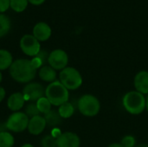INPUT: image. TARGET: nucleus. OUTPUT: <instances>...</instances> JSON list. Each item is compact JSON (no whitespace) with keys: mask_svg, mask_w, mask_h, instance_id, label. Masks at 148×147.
Instances as JSON below:
<instances>
[{"mask_svg":"<svg viewBox=\"0 0 148 147\" xmlns=\"http://www.w3.org/2000/svg\"><path fill=\"white\" fill-rule=\"evenodd\" d=\"M80 144L79 136L71 132L63 133L56 139L57 147H80Z\"/></svg>","mask_w":148,"mask_h":147,"instance_id":"obj_10","label":"nucleus"},{"mask_svg":"<svg viewBox=\"0 0 148 147\" xmlns=\"http://www.w3.org/2000/svg\"><path fill=\"white\" fill-rule=\"evenodd\" d=\"M44 119H45L46 124L51 127H56L59 126L62 120V118L59 114L58 111H56V110H50L49 113L44 114Z\"/></svg>","mask_w":148,"mask_h":147,"instance_id":"obj_16","label":"nucleus"},{"mask_svg":"<svg viewBox=\"0 0 148 147\" xmlns=\"http://www.w3.org/2000/svg\"><path fill=\"white\" fill-rule=\"evenodd\" d=\"M4 97H5V90L3 88L0 87V102L4 99Z\"/></svg>","mask_w":148,"mask_h":147,"instance_id":"obj_29","label":"nucleus"},{"mask_svg":"<svg viewBox=\"0 0 148 147\" xmlns=\"http://www.w3.org/2000/svg\"><path fill=\"white\" fill-rule=\"evenodd\" d=\"M25 99L24 96L23 94V93H14L12 94L7 101V106L8 107L13 111V112H17L19 111L24 105L25 102Z\"/></svg>","mask_w":148,"mask_h":147,"instance_id":"obj_14","label":"nucleus"},{"mask_svg":"<svg viewBox=\"0 0 148 147\" xmlns=\"http://www.w3.org/2000/svg\"><path fill=\"white\" fill-rule=\"evenodd\" d=\"M36 105H37V107H38L41 113L46 114L47 113H49L51 110L52 105L46 97H42V98L39 99L36 101Z\"/></svg>","mask_w":148,"mask_h":147,"instance_id":"obj_22","label":"nucleus"},{"mask_svg":"<svg viewBox=\"0 0 148 147\" xmlns=\"http://www.w3.org/2000/svg\"><path fill=\"white\" fill-rule=\"evenodd\" d=\"M31 61V62H32V64H33V66L37 69V68H42V66L43 65V62H42V61L40 59V58H38L37 56H35L32 60H30Z\"/></svg>","mask_w":148,"mask_h":147,"instance_id":"obj_27","label":"nucleus"},{"mask_svg":"<svg viewBox=\"0 0 148 147\" xmlns=\"http://www.w3.org/2000/svg\"><path fill=\"white\" fill-rule=\"evenodd\" d=\"M10 7V0H0V13H3Z\"/></svg>","mask_w":148,"mask_h":147,"instance_id":"obj_26","label":"nucleus"},{"mask_svg":"<svg viewBox=\"0 0 148 147\" xmlns=\"http://www.w3.org/2000/svg\"><path fill=\"white\" fill-rule=\"evenodd\" d=\"M134 88L142 94H148V72L142 70L134 77Z\"/></svg>","mask_w":148,"mask_h":147,"instance_id":"obj_13","label":"nucleus"},{"mask_svg":"<svg viewBox=\"0 0 148 147\" xmlns=\"http://www.w3.org/2000/svg\"><path fill=\"white\" fill-rule=\"evenodd\" d=\"M79 112L87 117H93L99 113L101 104L99 100L92 94H84L78 101Z\"/></svg>","mask_w":148,"mask_h":147,"instance_id":"obj_5","label":"nucleus"},{"mask_svg":"<svg viewBox=\"0 0 148 147\" xmlns=\"http://www.w3.org/2000/svg\"><path fill=\"white\" fill-rule=\"evenodd\" d=\"M24 113L29 117V118H33L35 116H37L39 115L41 113L37 107V105L36 103L35 102H30L27 105V107H25V110H24Z\"/></svg>","mask_w":148,"mask_h":147,"instance_id":"obj_23","label":"nucleus"},{"mask_svg":"<svg viewBox=\"0 0 148 147\" xmlns=\"http://www.w3.org/2000/svg\"><path fill=\"white\" fill-rule=\"evenodd\" d=\"M48 62L55 70H62L67 68L69 62V56L62 49H55L49 53Z\"/></svg>","mask_w":148,"mask_h":147,"instance_id":"obj_8","label":"nucleus"},{"mask_svg":"<svg viewBox=\"0 0 148 147\" xmlns=\"http://www.w3.org/2000/svg\"><path fill=\"white\" fill-rule=\"evenodd\" d=\"M20 48L22 51L29 56L35 57L41 50L39 41L33 35H25L20 40Z\"/></svg>","mask_w":148,"mask_h":147,"instance_id":"obj_7","label":"nucleus"},{"mask_svg":"<svg viewBox=\"0 0 148 147\" xmlns=\"http://www.w3.org/2000/svg\"><path fill=\"white\" fill-rule=\"evenodd\" d=\"M23 94L25 101L36 102L39 99L44 97L45 89L42 85L38 82H30L23 88Z\"/></svg>","mask_w":148,"mask_h":147,"instance_id":"obj_9","label":"nucleus"},{"mask_svg":"<svg viewBox=\"0 0 148 147\" xmlns=\"http://www.w3.org/2000/svg\"><path fill=\"white\" fill-rule=\"evenodd\" d=\"M42 147H57L56 139L52 135H46L41 141Z\"/></svg>","mask_w":148,"mask_h":147,"instance_id":"obj_24","label":"nucleus"},{"mask_svg":"<svg viewBox=\"0 0 148 147\" xmlns=\"http://www.w3.org/2000/svg\"><path fill=\"white\" fill-rule=\"evenodd\" d=\"M108 147H123V146L121 143H114V144H111L110 146H108Z\"/></svg>","mask_w":148,"mask_h":147,"instance_id":"obj_30","label":"nucleus"},{"mask_svg":"<svg viewBox=\"0 0 148 147\" xmlns=\"http://www.w3.org/2000/svg\"><path fill=\"white\" fill-rule=\"evenodd\" d=\"M11 23L8 16L0 13V38L8 34L10 29Z\"/></svg>","mask_w":148,"mask_h":147,"instance_id":"obj_19","label":"nucleus"},{"mask_svg":"<svg viewBox=\"0 0 148 147\" xmlns=\"http://www.w3.org/2000/svg\"><path fill=\"white\" fill-rule=\"evenodd\" d=\"M38 74L41 80L50 83L55 81L56 78V72L50 66H42V68H39Z\"/></svg>","mask_w":148,"mask_h":147,"instance_id":"obj_15","label":"nucleus"},{"mask_svg":"<svg viewBox=\"0 0 148 147\" xmlns=\"http://www.w3.org/2000/svg\"><path fill=\"white\" fill-rule=\"evenodd\" d=\"M47 124L44 117L37 115L33 118H30V120H29L28 130L29 133L32 135H39L41 134V133L43 132Z\"/></svg>","mask_w":148,"mask_h":147,"instance_id":"obj_11","label":"nucleus"},{"mask_svg":"<svg viewBox=\"0 0 148 147\" xmlns=\"http://www.w3.org/2000/svg\"><path fill=\"white\" fill-rule=\"evenodd\" d=\"M28 1L34 5H40L42 3H43L45 0H28Z\"/></svg>","mask_w":148,"mask_h":147,"instance_id":"obj_28","label":"nucleus"},{"mask_svg":"<svg viewBox=\"0 0 148 147\" xmlns=\"http://www.w3.org/2000/svg\"><path fill=\"white\" fill-rule=\"evenodd\" d=\"M2 81V74H1V72H0V82Z\"/></svg>","mask_w":148,"mask_h":147,"instance_id":"obj_34","label":"nucleus"},{"mask_svg":"<svg viewBox=\"0 0 148 147\" xmlns=\"http://www.w3.org/2000/svg\"><path fill=\"white\" fill-rule=\"evenodd\" d=\"M45 97L49 101L51 105L60 107L69 101V90L60 82L55 81L49 84L45 89Z\"/></svg>","mask_w":148,"mask_h":147,"instance_id":"obj_3","label":"nucleus"},{"mask_svg":"<svg viewBox=\"0 0 148 147\" xmlns=\"http://www.w3.org/2000/svg\"><path fill=\"white\" fill-rule=\"evenodd\" d=\"M121 144L123 146V147H135L136 146V140H135L134 137H133L131 135H127L121 139Z\"/></svg>","mask_w":148,"mask_h":147,"instance_id":"obj_25","label":"nucleus"},{"mask_svg":"<svg viewBox=\"0 0 148 147\" xmlns=\"http://www.w3.org/2000/svg\"><path fill=\"white\" fill-rule=\"evenodd\" d=\"M36 74V68L30 60L18 59L12 62L10 67V75L13 80L21 83L31 81Z\"/></svg>","mask_w":148,"mask_h":147,"instance_id":"obj_1","label":"nucleus"},{"mask_svg":"<svg viewBox=\"0 0 148 147\" xmlns=\"http://www.w3.org/2000/svg\"><path fill=\"white\" fill-rule=\"evenodd\" d=\"M13 62L11 54L6 49H0V70L10 68Z\"/></svg>","mask_w":148,"mask_h":147,"instance_id":"obj_17","label":"nucleus"},{"mask_svg":"<svg viewBox=\"0 0 148 147\" xmlns=\"http://www.w3.org/2000/svg\"><path fill=\"white\" fill-rule=\"evenodd\" d=\"M135 147H148V145H147V144H141V145L136 146Z\"/></svg>","mask_w":148,"mask_h":147,"instance_id":"obj_32","label":"nucleus"},{"mask_svg":"<svg viewBox=\"0 0 148 147\" xmlns=\"http://www.w3.org/2000/svg\"><path fill=\"white\" fill-rule=\"evenodd\" d=\"M122 104L127 113L138 115L142 113L146 109L147 99L144 94L138 91H130L124 95Z\"/></svg>","mask_w":148,"mask_h":147,"instance_id":"obj_2","label":"nucleus"},{"mask_svg":"<svg viewBox=\"0 0 148 147\" xmlns=\"http://www.w3.org/2000/svg\"><path fill=\"white\" fill-rule=\"evenodd\" d=\"M28 0H10V7L16 12H23L28 6Z\"/></svg>","mask_w":148,"mask_h":147,"instance_id":"obj_21","label":"nucleus"},{"mask_svg":"<svg viewBox=\"0 0 148 147\" xmlns=\"http://www.w3.org/2000/svg\"><path fill=\"white\" fill-rule=\"evenodd\" d=\"M60 82L68 90H75L82 84V77L79 71L72 67H67L59 74Z\"/></svg>","mask_w":148,"mask_h":147,"instance_id":"obj_4","label":"nucleus"},{"mask_svg":"<svg viewBox=\"0 0 148 147\" xmlns=\"http://www.w3.org/2000/svg\"><path fill=\"white\" fill-rule=\"evenodd\" d=\"M15 143L13 135L8 132L0 133V147H12Z\"/></svg>","mask_w":148,"mask_h":147,"instance_id":"obj_20","label":"nucleus"},{"mask_svg":"<svg viewBox=\"0 0 148 147\" xmlns=\"http://www.w3.org/2000/svg\"><path fill=\"white\" fill-rule=\"evenodd\" d=\"M33 36L39 42L47 41L51 36V29L49 25L46 23H37L33 28Z\"/></svg>","mask_w":148,"mask_h":147,"instance_id":"obj_12","label":"nucleus"},{"mask_svg":"<svg viewBox=\"0 0 148 147\" xmlns=\"http://www.w3.org/2000/svg\"><path fill=\"white\" fill-rule=\"evenodd\" d=\"M147 99V106H146V108H147V110L148 112V96L146 98Z\"/></svg>","mask_w":148,"mask_h":147,"instance_id":"obj_33","label":"nucleus"},{"mask_svg":"<svg viewBox=\"0 0 148 147\" xmlns=\"http://www.w3.org/2000/svg\"><path fill=\"white\" fill-rule=\"evenodd\" d=\"M74 112H75L74 106L70 102H69V101L63 103L58 108V113H59V114L61 115V117L62 119H69V118H70L74 114Z\"/></svg>","mask_w":148,"mask_h":147,"instance_id":"obj_18","label":"nucleus"},{"mask_svg":"<svg viewBox=\"0 0 148 147\" xmlns=\"http://www.w3.org/2000/svg\"><path fill=\"white\" fill-rule=\"evenodd\" d=\"M29 117L23 112L13 113L7 120L5 125L7 130L14 133H22L28 128Z\"/></svg>","mask_w":148,"mask_h":147,"instance_id":"obj_6","label":"nucleus"},{"mask_svg":"<svg viewBox=\"0 0 148 147\" xmlns=\"http://www.w3.org/2000/svg\"><path fill=\"white\" fill-rule=\"evenodd\" d=\"M21 147H34L32 145H30V144H24V145H23Z\"/></svg>","mask_w":148,"mask_h":147,"instance_id":"obj_31","label":"nucleus"}]
</instances>
